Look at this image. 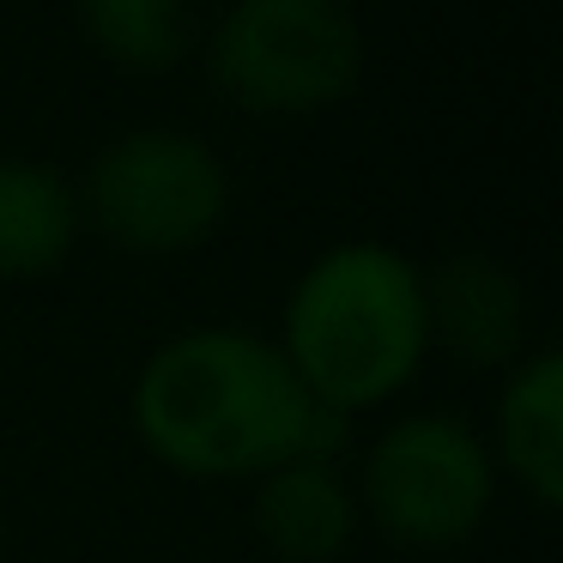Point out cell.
I'll return each instance as SVG.
<instances>
[{"mask_svg": "<svg viewBox=\"0 0 563 563\" xmlns=\"http://www.w3.org/2000/svg\"><path fill=\"white\" fill-rule=\"evenodd\" d=\"M430 316L449 333L454 352L503 357L521 333V297H515V279L490 255H454L424 297V321Z\"/></svg>", "mask_w": 563, "mask_h": 563, "instance_id": "8992f818", "label": "cell"}, {"mask_svg": "<svg viewBox=\"0 0 563 563\" xmlns=\"http://www.w3.org/2000/svg\"><path fill=\"white\" fill-rule=\"evenodd\" d=\"M424 345L418 273L382 243H340L303 273L291 297L297 382L321 406H369L400 388Z\"/></svg>", "mask_w": 563, "mask_h": 563, "instance_id": "7a4b0ae2", "label": "cell"}, {"mask_svg": "<svg viewBox=\"0 0 563 563\" xmlns=\"http://www.w3.org/2000/svg\"><path fill=\"white\" fill-rule=\"evenodd\" d=\"M503 449L539 503L563 490V357L539 352L503 400Z\"/></svg>", "mask_w": 563, "mask_h": 563, "instance_id": "52a82bcc", "label": "cell"}, {"mask_svg": "<svg viewBox=\"0 0 563 563\" xmlns=\"http://www.w3.org/2000/svg\"><path fill=\"white\" fill-rule=\"evenodd\" d=\"M316 406L321 400L297 382L291 357L236 328H200L170 340L146 364L134 394L152 449L200 473L297 461Z\"/></svg>", "mask_w": 563, "mask_h": 563, "instance_id": "6da1fadb", "label": "cell"}, {"mask_svg": "<svg viewBox=\"0 0 563 563\" xmlns=\"http://www.w3.org/2000/svg\"><path fill=\"white\" fill-rule=\"evenodd\" d=\"M261 527L279 551L291 558H328L352 533V497L345 485H333V473H321L316 461L279 466L261 485Z\"/></svg>", "mask_w": 563, "mask_h": 563, "instance_id": "ba28073f", "label": "cell"}, {"mask_svg": "<svg viewBox=\"0 0 563 563\" xmlns=\"http://www.w3.org/2000/svg\"><path fill=\"white\" fill-rule=\"evenodd\" d=\"M91 207L122 243L183 249L224 219V164L195 134L146 128L98 158Z\"/></svg>", "mask_w": 563, "mask_h": 563, "instance_id": "277c9868", "label": "cell"}, {"mask_svg": "<svg viewBox=\"0 0 563 563\" xmlns=\"http://www.w3.org/2000/svg\"><path fill=\"white\" fill-rule=\"evenodd\" d=\"M485 497L490 461L454 418H406L369 454V503L400 539L442 545L473 533Z\"/></svg>", "mask_w": 563, "mask_h": 563, "instance_id": "5b68a950", "label": "cell"}, {"mask_svg": "<svg viewBox=\"0 0 563 563\" xmlns=\"http://www.w3.org/2000/svg\"><path fill=\"white\" fill-rule=\"evenodd\" d=\"M74 236V195L43 164H0V273L49 267Z\"/></svg>", "mask_w": 563, "mask_h": 563, "instance_id": "9c48e42d", "label": "cell"}, {"mask_svg": "<svg viewBox=\"0 0 563 563\" xmlns=\"http://www.w3.org/2000/svg\"><path fill=\"white\" fill-rule=\"evenodd\" d=\"M86 19L128 62H170L188 43V13L170 0H91Z\"/></svg>", "mask_w": 563, "mask_h": 563, "instance_id": "30bf717a", "label": "cell"}, {"mask_svg": "<svg viewBox=\"0 0 563 563\" xmlns=\"http://www.w3.org/2000/svg\"><path fill=\"white\" fill-rule=\"evenodd\" d=\"M219 79L261 110H316L364 67L357 19L340 0H243L212 43Z\"/></svg>", "mask_w": 563, "mask_h": 563, "instance_id": "3957f363", "label": "cell"}]
</instances>
